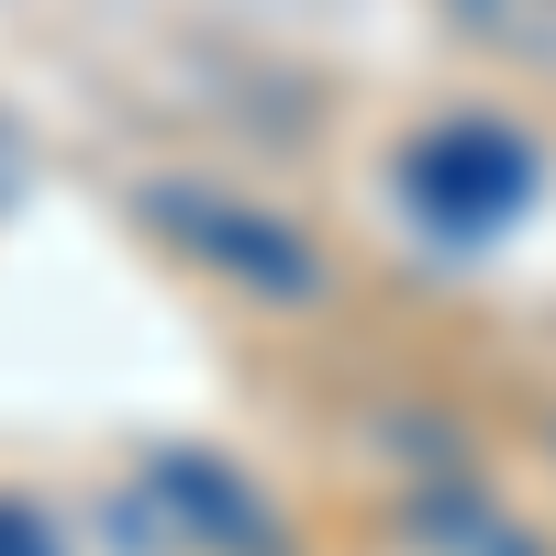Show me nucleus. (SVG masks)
<instances>
[{"instance_id": "20e7f679", "label": "nucleus", "mask_w": 556, "mask_h": 556, "mask_svg": "<svg viewBox=\"0 0 556 556\" xmlns=\"http://www.w3.org/2000/svg\"><path fill=\"white\" fill-rule=\"evenodd\" d=\"M401 534L424 556H545V534L513 513V501H490L479 479H424L401 501Z\"/></svg>"}, {"instance_id": "7ed1b4c3", "label": "nucleus", "mask_w": 556, "mask_h": 556, "mask_svg": "<svg viewBox=\"0 0 556 556\" xmlns=\"http://www.w3.org/2000/svg\"><path fill=\"white\" fill-rule=\"evenodd\" d=\"M156 223H178V245L212 256V267H235L245 290H278V301H301V290H312V256L278 235V223L235 212V201H190V190H167V201H156Z\"/></svg>"}, {"instance_id": "39448f33", "label": "nucleus", "mask_w": 556, "mask_h": 556, "mask_svg": "<svg viewBox=\"0 0 556 556\" xmlns=\"http://www.w3.org/2000/svg\"><path fill=\"white\" fill-rule=\"evenodd\" d=\"M0 556H56V534H45L23 501H0Z\"/></svg>"}, {"instance_id": "f257e3e1", "label": "nucleus", "mask_w": 556, "mask_h": 556, "mask_svg": "<svg viewBox=\"0 0 556 556\" xmlns=\"http://www.w3.org/2000/svg\"><path fill=\"white\" fill-rule=\"evenodd\" d=\"M401 190L434 235H501L534 201V146L513 123H434L424 146L401 156Z\"/></svg>"}, {"instance_id": "f03ea898", "label": "nucleus", "mask_w": 556, "mask_h": 556, "mask_svg": "<svg viewBox=\"0 0 556 556\" xmlns=\"http://www.w3.org/2000/svg\"><path fill=\"white\" fill-rule=\"evenodd\" d=\"M146 490H156V513L190 534L201 556H278V513L223 468V456H156Z\"/></svg>"}]
</instances>
